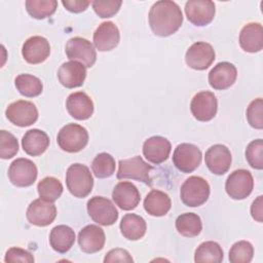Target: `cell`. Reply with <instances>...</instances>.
Masks as SVG:
<instances>
[{
  "label": "cell",
  "instance_id": "31",
  "mask_svg": "<svg viewBox=\"0 0 263 263\" xmlns=\"http://www.w3.org/2000/svg\"><path fill=\"white\" fill-rule=\"evenodd\" d=\"M224 258V253L220 245L216 241H204L195 250L194 261L196 263H220Z\"/></svg>",
  "mask_w": 263,
  "mask_h": 263
},
{
  "label": "cell",
  "instance_id": "1",
  "mask_svg": "<svg viewBox=\"0 0 263 263\" xmlns=\"http://www.w3.org/2000/svg\"><path fill=\"white\" fill-rule=\"evenodd\" d=\"M183 23V14L179 5L170 0L155 2L149 11V25L152 32L159 37H167L176 33Z\"/></svg>",
  "mask_w": 263,
  "mask_h": 263
},
{
  "label": "cell",
  "instance_id": "30",
  "mask_svg": "<svg viewBox=\"0 0 263 263\" xmlns=\"http://www.w3.org/2000/svg\"><path fill=\"white\" fill-rule=\"evenodd\" d=\"M176 229L178 232L186 237L197 236L202 230L201 219L194 213L181 214L176 219Z\"/></svg>",
  "mask_w": 263,
  "mask_h": 263
},
{
  "label": "cell",
  "instance_id": "10",
  "mask_svg": "<svg viewBox=\"0 0 263 263\" xmlns=\"http://www.w3.org/2000/svg\"><path fill=\"white\" fill-rule=\"evenodd\" d=\"M37 166L28 158H16L8 167L9 181L16 187H29L37 179Z\"/></svg>",
  "mask_w": 263,
  "mask_h": 263
},
{
  "label": "cell",
  "instance_id": "28",
  "mask_svg": "<svg viewBox=\"0 0 263 263\" xmlns=\"http://www.w3.org/2000/svg\"><path fill=\"white\" fill-rule=\"evenodd\" d=\"M75 242V232L67 225H58L53 227L49 234L50 247L58 253L68 252Z\"/></svg>",
  "mask_w": 263,
  "mask_h": 263
},
{
  "label": "cell",
  "instance_id": "37",
  "mask_svg": "<svg viewBox=\"0 0 263 263\" xmlns=\"http://www.w3.org/2000/svg\"><path fill=\"white\" fill-rule=\"evenodd\" d=\"M246 159L256 170L263 168V141L257 139L252 141L246 149Z\"/></svg>",
  "mask_w": 263,
  "mask_h": 263
},
{
  "label": "cell",
  "instance_id": "34",
  "mask_svg": "<svg viewBox=\"0 0 263 263\" xmlns=\"http://www.w3.org/2000/svg\"><path fill=\"white\" fill-rule=\"evenodd\" d=\"M91 170L93 175L99 179L109 178L115 172V159L109 153H99L92 160Z\"/></svg>",
  "mask_w": 263,
  "mask_h": 263
},
{
  "label": "cell",
  "instance_id": "2",
  "mask_svg": "<svg viewBox=\"0 0 263 263\" xmlns=\"http://www.w3.org/2000/svg\"><path fill=\"white\" fill-rule=\"evenodd\" d=\"M66 185L70 193L75 197H86L93 186V179L89 168L81 163L71 164L66 173Z\"/></svg>",
  "mask_w": 263,
  "mask_h": 263
},
{
  "label": "cell",
  "instance_id": "4",
  "mask_svg": "<svg viewBox=\"0 0 263 263\" xmlns=\"http://www.w3.org/2000/svg\"><path fill=\"white\" fill-rule=\"evenodd\" d=\"M60 148L69 153L81 151L88 143V133L85 127L77 123H68L63 126L57 137Z\"/></svg>",
  "mask_w": 263,
  "mask_h": 263
},
{
  "label": "cell",
  "instance_id": "3",
  "mask_svg": "<svg viewBox=\"0 0 263 263\" xmlns=\"http://www.w3.org/2000/svg\"><path fill=\"white\" fill-rule=\"evenodd\" d=\"M210 196L208 181L198 176H191L184 181L180 189V197L183 203L190 208L203 204Z\"/></svg>",
  "mask_w": 263,
  "mask_h": 263
},
{
  "label": "cell",
  "instance_id": "8",
  "mask_svg": "<svg viewBox=\"0 0 263 263\" xmlns=\"http://www.w3.org/2000/svg\"><path fill=\"white\" fill-rule=\"evenodd\" d=\"M69 60L79 62L86 68H91L97 61L95 46L85 38L73 37L68 40L65 48Z\"/></svg>",
  "mask_w": 263,
  "mask_h": 263
},
{
  "label": "cell",
  "instance_id": "21",
  "mask_svg": "<svg viewBox=\"0 0 263 263\" xmlns=\"http://www.w3.org/2000/svg\"><path fill=\"white\" fill-rule=\"evenodd\" d=\"M106 240L104 230L93 224L86 225L78 233V243L80 249L87 254H93L104 248Z\"/></svg>",
  "mask_w": 263,
  "mask_h": 263
},
{
  "label": "cell",
  "instance_id": "12",
  "mask_svg": "<svg viewBox=\"0 0 263 263\" xmlns=\"http://www.w3.org/2000/svg\"><path fill=\"white\" fill-rule=\"evenodd\" d=\"M27 220L35 226L45 227L53 222L57 217V208L52 201L38 198L33 200L26 213Z\"/></svg>",
  "mask_w": 263,
  "mask_h": 263
},
{
  "label": "cell",
  "instance_id": "35",
  "mask_svg": "<svg viewBox=\"0 0 263 263\" xmlns=\"http://www.w3.org/2000/svg\"><path fill=\"white\" fill-rule=\"evenodd\" d=\"M37 190L41 198L53 202L62 195L63 185L60 180L54 177H45L39 181Z\"/></svg>",
  "mask_w": 263,
  "mask_h": 263
},
{
  "label": "cell",
  "instance_id": "19",
  "mask_svg": "<svg viewBox=\"0 0 263 263\" xmlns=\"http://www.w3.org/2000/svg\"><path fill=\"white\" fill-rule=\"evenodd\" d=\"M120 40V33L113 22H103L93 33V44L99 51L114 49Z\"/></svg>",
  "mask_w": 263,
  "mask_h": 263
},
{
  "label": "cell",
  "instance_id": "7",
  "mask_svg": "<svg viewBox=\"0 0 263 263\" xmlns=\"http://www.w3.org/2000/svg\"><path fill=\"white\" fill-rule=\"evenodd\" d=\"M254 179L252 174L243 168L232 172L225 183L227 194L235 200L247 198L253 191Z\"/></svg>",
  "mask_w": 263,
  "mask_h": 263
},
{
  "label": "cell",
  "instance_id": "40",
  "mask_svg": "<svg viewBox=\"0 0 263 263\" xmlns=\"http://www.w3.org/2000/svg\"><path fill=\"white\" fill-rule=\"evenodd\" d=\"M122 2L120 0H95L91 2V6L95 12L103 18L111 17L115 15Z\"/></svg>",
  "mask_w": 263,
  "mask_h": 263
},
{
  "label": "cell",
  "instance_id": "6",
  "mask_svg": "<svg viewBox=\"0 0 263 263\" xmlns=\"http://www.w3.org/2000/svg\"><path fill=\"white\" fill-rule=\"evenodd\" d=\"M87 213L93 222L102 226L113 225L118 219L115 205L103 196H93L87 201Z\"/></svg>",
  "mask_w": 263,
  "mask_h": 263
},
{
  "label": "cell",
  "instance_id": "27",
  "mask_svg": "<svg viewBox=\"0 0 263 263\" xmlns=\"http://www.w3.org/2000/svg\"><path fill=\"white\" fill-rule=\"evenodd\" d=\"M172 201L170 196L163 191L153 189L144 199L145 211L153 217L165 216L171 210Z\"/></svg>",
  "mask_w": 263,
  "mask_h": 263
},
{
  "label": "cell",
  "instance_id": "16",
  "mask_svg": "<svg viewBox=\"0 0 263 263\" xmlns=\"http://www.w3.org/2000/svg\"><path fill=\"white\" fill-rule=\"evenodd\" d=\"M231 153L229 149L222 144L211 146L204 155V161L208 168L215 175H224L231 165Z\"/></svg>",
  "mask_w": 263,
  "mask_h": 263
},
{
  "label": "cell",
  "instance_id": "11",
  "mask_svg": "<svg viewBox=\"0 0 263 263\" xmlns=\"http://www.w3.org/2000/svg\"><path fill=\"white\" fill-rule=\"evenodd\" d=\"M5 115L14 125L25 127L37 121L38 110L32 102L18 100L8 105L5 110Z\"/></svg>",
  "mask_w": 263,
  "mask_h": 263
},
{
  "label": "cell",
  "instance_id": "17",
  "mask_svg": "<svg viewBox=\"0 0 263 263\" xmlns=\"http://www.w3.org/2000/svg\"><path fill=\"white\" fill-rule=\"evenodd\" d=\"M50 53V45L46 38L42 36H32L28 38L22 47V54L29 64L43 63Z\"/></svg>",
  "mask_w": 263,
  "mask_h": 263
},
{
  "label": "cell",
  "instance_id": "13",
  "mask_svg": "<svg viewBox=\"0 0 263 263\" xmlns=\"http://www.w3.org/2000/svg\"><path fill=\"white\" fill-rule=\"evenodd\" d=\"M185 13L192 25L203 27L214 20L216 6L210 0H189L185 4Z\"/></svg>",
  "mask_w": 263,
  "mask_h": 263
},
{
  "label": "cell",
  "instance_id": "43",
  "mask_svg": "<svg viewBox=\"0 0 263 263\" xmlns=\"http://www.w3.org/2000/svg\"><path fill=\"white\" fill-rule=\"evenodd\" d=\"M62 4L67 10L74 13H79L84 11L88 7L90 2L86 0H63Z\"/></svg>",
  "mask_w": 263,
  "mask_h": 263
},
{
  "label": "cell",
  "instance_id": "24",
  "mask_svg": "<svg viewBox=\"0 0 263 263\" xmlns=\"http://www.w3.org/2000/svg\"><path fill=\"white\" fill-rule=\"evenodd\" d=\"M66 108L73 118L77 120H85L93 113V102L84 91H76L68 97Z\"/></svg>",
  "mask_w": 263,
  "mask_h": 263
},
{
  "label": "cell",
  "instance_id": "22",
  "mask_svg": "<svg viewBox=\"0 0 263 263\" xmlns=\"http://www.w3.org/2000/svg\"><path fill=\"white\" fill-rule=\"evenodd\" d=\"M112 198L115 204L124 211L134 210L141 200L138 188L127 181L119 182L115 185L112 192Z\"/></svg>",
  "mask_w": 263,
  "mask_h": 263
},
{
  "label": "cell",
  "instance_id": "9",
  "mask_svg": "<svg viewBox=\"0 0 263 263\" xmlns=\"http://www.w3.org/2000/svg\"><path fill=\"white\" fill-rule=\"evenodd\" d=\"M201 156V151L197 146L190 143H182L175 148L173 162L180 172L188 174L199 166Z\"/></svg>",
  "mask_w": 263,
  "mask_h": 263
},
{
  "label": "cell",
  "instance_id": "44",
  "mask_svg": "<svg viewBox=\"0 0 263 263\" xmlns=\"http://www.w3.org/2000/svg\"><path fill=\"white\" fill-rule=\"evenodd\" d=\"M251 215L254 220L259 223L263 221V196L259 195L251 205Z\"/></svg>",
  "mask_w": 263,
  "mask_h": 263
},
{
  "label": "cell",
  "instance_id": "39",
  "mask_svg": "<svg viewBox=\"0 0 263 263\" xmlns=\"http://www.w3.org/2000/svg\"><path fill=\"white\" fill-rule=\"evenodd\" d=\"M247 120L249 124L257 129L263 128V101L261 98L252 101L247 109Z\"/></svg>",
  "mask_w": 263,
  "mask_h": 263
},
{
  "label": "cell",
  "instance_id": "25",
  "mask_svg": "<svg viewBox=\"0 0 263 263\" xmlns=\"http://www.w3.org/2000/svg\"><path fill=\"white\" fill-rule=\"evenodd\" d=\"M240 47L251 53L263 48V28L260 23H249L242 27L239 33Z\"/></svg>",
  "mask_w": 263,
  "mask_h": 263
},
{
  "label": "cell",
  "instance_id": "36",
  "mask_svg": "<svg viewBox=\"0 0 263 263\" xmlns=\"http://www.w3.org/2000/svg\"><path fill=\"white\" fill-rule=\"evenodd\" d=\"M254 256V248L247 240H239L232 245L229 251V261L231 263H249Z\"/></svg>",
  "mask_w": 263,
  "mask_h": 263
},
{
  "label": "cell",
  "instance_id": "23",
  "mask_svg": "<svg viewBox=\"0 0 263 263\" xmlns=\"http://www.w3.org/2000/svg\"><path fill=\"white\" fill-rule=\"evenodd\" d=\"M86 77L85 66L79 62L69 61L59 68L58 78L61 84L67 88L81 86Z\"/></svg>",
  "mask_w": 263,
  "mask_h": 263
},
{
  "label": "cell",
  "instance_id": "5",
  "mask_svg": "<svg viewBox=\"0 0 263 263\" xmlns=\"http://www.w3.org/2000/svg\"><path fill=\"white\" fill-rule=\"evenodd\" d=\"M151 170L152 166L145 162L141 156H134L132 158L119 160L116 177L118 180L132 179L151 186Z\"/></svg>",
  "mask_w": 263,
  "mask_h": 263
},
{
  "label": "cell",
  "instance_id": "26",
  "mask_svg": "<svg viewBox=\"0 0 263 263\" xmlns=\"http://www.w3.org/2000/svg\"><path fill=\"white\" fill-rule=\"evenodd\" d=\"M22 146L28 155L39 156L48 148L49 138L47 134L41 129H29L22 139Z\"/></svg>",
  "mask_w": 263,
  "mask_h": 263
},
{
  "label": "cell",
  "instance_id": "14",
  "mask_svg": "<svg viewBox=\"0 0 263 263\" xmlns=\"http://www.w3.org/2000/svg\"><path fill=\"white\" fill-rule=\"evenodd\" d=\"M215 50L210 43L195 42L186 51L185 62L194 70H205L215 61Z\"/></svg>",
  "mask_w": 263,
  "mask_h": 263
},
{
  "label": "cell",
  "instance_id": "38",
  "mask_svg": "<svg viewBox=\"0 0 263 263\" xmlns=\"http://www.w3.org/2000/svg\"><path fill=\"white\" fill-rule=\"evenodd\" d=\"M18 152L16 138L7 130H0V157L2 159L12 158Z\"/></svg>",
  "mask_w": 263,
  "mask_h": 263
},
{
  "label": "cell",
  "instance_id": "15",
  "mask_svg": "<svg viewBox=\"0 0 263 263\" xmlns=\"http://www.w3.org/2000/svg\"><path fill=\"white\" fill-rule=\"evenodd\" d=\"M192 115L198 121H210L215 117L218 110L216 96L208 90L197 92L190 103Z\"/></svg>",
  "mask_w": 263,
  "mask_h": 263
},
{
  "label": "cell",
  "instance_id": "18",
  "mask_svg": "<svg viewBox=\"0 0 263 263\" xmlns=\"http://www.w3.org/2000/svg\"><path fill=\"white\" fill-rule=\"evenodd\" d=\"M171 150V142L161 136H153L143 144L144 156L149 162L154 164H160L165 161L170 156Z\"/></svg>",
  "mask_w": 263,
  "mask_h": 263
},
{
  "label": "cell",
  "instance_id": "33",
  "mask_svg": "<svg viewBox=\"0 0 263 263\" xmlns=\"http://www.w3.org/2000/svg\"><path fill=\"white\" fill-rule=\"evenodd\" d=\"M25 4L28 13L36 20H43L50 16L58 7L55 0H27Z\"/></svg>",
  "mask_w": 263,
  "mask_h": 263
},
{
  "label": "cell",
  "instance_id": "41",
  "mask_svg": "<svg viewBox=\"0 0 263 263\" xmlns=\"http://www.w3.org/2000/svg\"><path fill=\"white\" fill-rule=\"evenodd\" d=\"M4 261L6 263H13V262L33 263L35 259L30 252L17 247H12L6 251Z\"/></svg>",
  "mask_w": 263,
  "mask_h": 263
},
{
  "label": "cell",
  "instance_id": "29",
  "mask_svg": "<svg viewBox=\"0 0 263 263\" xmlns=\"http://www.w3.org/2000/svg\"><path fill=\"white\" fill-rule=\"evenodd\" d=\"M121 234L128 240H138L142 238L147 229L145 220L136 214H126L122 217L119 225Z\"/></svg>",
  "mask_w": 263,
  "mask_h": 263
},
{
  "label": "cell",
  "instance_id": "42",
  "mask_svg": "<svg viewBox=\"0 0 263 263\" xmlns=\"http://www.w3.org/2000/svg\"><path fill=\"white\" fill-rule=\"evenodd\" d=\"M104 262H134V259L132 258V256L129 255V253L124 250V249H113L111 251H109L105 258H104Z\"/></svg>",
  "mask_w": 263,
  "mask_h": 263
},
{
  "label": "cell",
  "instance_id": "20",
  "mask_svg": "<svg viewBox=\"0 0 263 263\" xmlns=\"http://www.w3.org/2000/svg\"><path fill=\"white\" fill-rule=\"evenodd\" d=\"M237 70L229 62L218 63L209 73V83L217 90L229 88L236 80Z\"/></svg>",
  "mask_w": 263,
  "mask_h": 263
},
{
  "label": "cell",
  "instance_id": "32",
  "mask_svg": "<svg viewBox=\"0 0 263 263\" xmlns=\"http://www.w3.org/2000/svg\"><path fill=\"white\" fill-rule=\"evenodd\" d=\"M14 84L18 92L27 98L39 96L43 90L41 80L31 74H20L14 79Z\"/></svg>",
  "mask_w": 263,
  "mask_h": 263
}]
</instances>
